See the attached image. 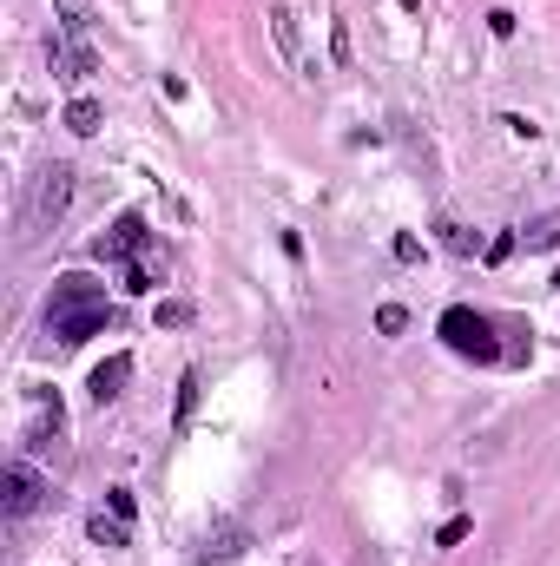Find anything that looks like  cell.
<instances>
[{
	"label": "cell",
	"mask_w": 560,
	"mask_h": 566,
	"mask_svg": "<svg viewBox=\"0 0 560 566\" xmlns=\"http://www.w3.org/2000/svg\"><path fill=\"white\" fill-rule=\"evenodd\" d=\"M145 237H152V231H145V218H139V211H126V218H119V224H112V231L93 244V257H99V264H119V257L132 264V257L145 251Z\"/></svg>",
	"instance_id": "5"
},
{
	"label": "cell",
	"mask_w": 560,
	"mask_h": 566,
	"mask_svg": "<svg viewBox=\"0 0 560 566\" xmlns=\"http://www.w3.org/2000/svg\"><path fill=\"white\" fill-rule=\"evenodd\" d=\"M271 33H277V47H284V60H297V66H304V53H297V20H290V7H284V0H271Z\"/></svg>",
	"instance_id": "8"
},
{
	"label": "cell",
	"mask_w": 560,
	"mask_h": 566,
	"mask_svg": "<svg viewBox=\"0 0 560 566\" xmlns=\"http://www.w3.org/2000/svg\"><path fill=\"white\" fill-rule=\"evenodd\" d=\"M40 501H47V488H40V474H33L27 461H14V468L0 474V514L7 520H27Z\"/></svg>",
	"instance_id": "4"
},
{
	"label": "cell",
	"mask_w": 560,
	"mask_h": 566,
	"mask_svg": "<svg viewBox=\"0 0 560 566\" xmlns=\"http://www.w3.org/2000/svg\"><path fill=\"white\" fill-rule=\"evenodd\" d=\"M99 330H112V303H106V290H99L93 277H60L53 283V297H47V336L53 343H66V349H80L86 336H99Z\"/></svg>",
	"instance_id": "1"
},
{
	"label": "cell",
	"mask_w": 560,
	"mask_h": 566,
	"mask_svg": "<svg viewBox=\"0 0 560 566\" xmlns=\"http://www.w3.org/2000/svg\"><path fill=\"white\" fill-rule=\"evenodd\" d=\"M514 251H521V237H514V231H501V237H495V244H488V251H481V257H488V264H508Z\"/></svg>",
	"instance_id": "17"
},
{
	"label": "cell",
	"mask_w": 560,
	"mask_h": 566,
	"mask_svg": "<svg viewBox=\"0 0 560 566\" xmlns=\"http://www.w3.org/2000/svg\"><path fill=\"white\" fill-rule=\"evenodd\" d=\"M435 244H442V251H455V257H475V237H468L455 218H435Z\"/></svg>",
	"instance_id": "13"
},
{
	"label": "cell",
	"mask_w": 560,
	"mask_h": 566,
	"mask_svg": "<svg viewBox=\"0 0 560 566\" xmlns=\"http://www.w3.org/2000/svg\"><path fill=\"white\" fill-rule=\"evenodd\" d=\"M521 244H528V251H560V211L554 218H534L528 231H521Z\"/></svg>",
	"instance_id": "10"
},
{
	"label": "cell",
	"mask_w": 560,
	"mask_h": 566,
	"mask_svg": "<svg viewBox=\"0 0 560 566\" xmlns=\"http://www.w3.org/2000/svg\"><path fill=\"white\" fill-rule=\"evenodd\" d=\"M99 119H106V112H99L93 99H73V106H66V132H80V139H93Z\"/></svg>",
	"instance_id": "12"
},
{
	"label": "cell",
	"mask_w": 560,
	"mask_h": 566,
	"mask_svg": "<svg viewBox=\"0 0 560 566\" xmlns=\"http://www.w3.org/2000/svg\"><path fill=\"white\" fill-rule=\"evenodd\" d=\"M126 382H132V356L119 349L112 362H99V369H93V402H99V409H106V402H119V395H126Z\"/></svg>",
	"instance_id": "6"
},
{
	"label": "cell",
	"mask_w": 560,
	"mask_h": 566,
	"mask_svg": "<svg viewBox=\"0 0 560 566\" xmlns=\"http://www.w3.org/2000/svg\"><path fill=\"white\" fill-rule=\"evenodd\" d=\"M376 330H383V336H402V330H409V310H402V303H383V310H376Z\"/></svg>",
	"instance_id": "16"
},
{
	"label": "cell",
	"mask_w": 560,
	"mask_h": 566,
	"mask_svg": "<svg viewBox=\"0 0 560 566\" xmlns=\"http://www.w3.org/2000/svg\"><path fill=\"white\" fill-rule=\"evenodd\" d=\"M442 343L455 349V356H468V362H501L508 349L495 343V316H481V310H468V303H455V310H442Z\"/></svg>",
	"instance_id": "2"
},
{
	"label": "cell",
	"mask_w": 560,
	"mask_h": 566,
	"mask_svg": "<svg viewBox=\"0 0 560 566\" xmlns=\"http://www.w3.org/2000/svg\"><path fill=\"white\" fill-rule=\"evenodd\" d=\"M106 507H112V520H132V507H139V501H132V488H112Z\"/></svg>",
	"instance_id": "19"
},
{
	"label": "cell",
	"mask_w": 560,
	"mask_h": 566,
	"mask_svg": "<svg viewBox=\"0 0 560 566\" xmlns=\"http://www.w3.org/2000/svg\"><path fill=\"white\" fill-rule=\"evenodd\" d=\"M389 251H396V264H416V257H422V237H409V231H402L396 244H389Z\"/></svg>",
	"instance_id": "20"
},
{
	"label": "cell",
	"mask_w": 560,
	"mask_h": 566,
	"mask_svg": "<svg viewBox=\"0 0 560 566\" xmlns=\"http://www.w3.org/2000/svg\"><path fill=\"white\" fill-rule=\"evenodd\" d=\"M462 540H468V520L455 514V520H448V527H442V534H435V547H462Z\"/></svg>",
	"instance_id": "21"
},
{
	"label": "cell",
	"mask_w": 560,
	"mask_h": 566,
	"mask_svg": "<svg viewBox=\"0 0 560 566\" xmlns=\"http://www.w3.org/2000/svg\"><path fill=\"white\" fill-rule=\"evenodd\" d=\"M53 14H60L66 40H86V33H93V0H53Z\"/></svg>",
	"instance_id": "7"
},
{
	"label": "cell",
	"mask_w": 560,
	"mask_h": 566,
	"mask_svg": "<svg viewBox=\"0 0 560 566\" xmlns=\"http://www.w3.org/2000/svg\"><path fill=\"white\" fill-rule=\"evenodd\" d=\"M126 290H132V297H145V290H152V264L132 257V264H126Z\"/></svg>",
	"instance_id": "18"
},
{
	"label": "cell",
	"mask_w": 560,
	"mask_h": 566,
	"mask_svg": "<svg viewBox=\"0 0 560 566\" xmlns=\"http://www.w3.org/2000/svg\"><path fill=\"white\" fill-rule=\"evenodd\" d=\"M66 205H73V165H47V172L33 178V198H27V237H40L47 224L66 218Z\"/></svg>",
	"instance_id": "3"
},
{
	"label": "cell",
	"mask_w": 560,
	"mask_h": 566,
	"mask_svg": "<svg viewBox=\"0 0 560 566\" xmlns=\"http://www.w3.org/2000/svg\"><path fill=\"white\" fill-rule=\"evenodd\" d=\"M238 553H244V527H231V520H224L218 534L205 540V560H238Z\"/></svg>",
	"instance_id": "9"
},
{
	"label": "cell",
	"mask_w": 560,
	"mask_h": 566,
	"mask_svg": "<svg viewBox=\"0 0 560 566\" xmlns=\"http://www.w3.org/2000/svg\"><path fill=\"white\" fill-rule=\"evenodd\" d=\"M192 409H198V369L178 376V428H192Z\"/></svg>",
	"instance_id": "14"
},
{
	"label": "cell",
	"mask_w": 560,
	"mask_h": 566,
	"mask_svg": "<svg viewBox=\"0 0 560 566\" xmlns=\"http://www.w3.org/2000/svg\"><path fill=\"white\" fill-rule=\"evenodd\" d=\"M192 316H198L192 303H178V297H172V303H159V330H185Z\"/></svg>",
	"instance_id": "15"
},
{
	"label": "cell",
	"mask_w": 560,
	"mask_h": 566,
	"mask_svg": "<svg viewBox=\"0 0 560 566\" xmlns=\"http://www.w3.org/2000/svg\"><path fill=\"white\" fill-rule=\"evenodd\" d=\"M86 534H93V547H132L126 520H106V514H93V520H86Z\"/></svg>",
	"instance_id": "11"
}]
</instances>
